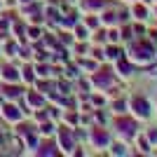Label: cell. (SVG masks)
<instances>
[{
    "mask_svg": "<svg viewBox=\"0 0 157 157\" xmlns=\"http://www.w3.org/2000/svg\"><path fill=\"white\" fill-rule=\"evenodd\" d=\"M152 49L150 45H143V42H136V45L131 47V59H136V61H150L152 59Z\"/></svg>",
    "mask_w": 157,
    "mask_h": 157,
    "instance_id": "cell-1",
    "label": "cell"
},
{
    "mask_svg": "<svg viewBox=\"0 0 157 157\" xmlns=\"http://www.w3.org/2000/svg\"><path fill=\"white\" fill-rule=\"evenodd\" d=\"M131 105H134V110H136V115H141V117H148L150 115V108H148V101H143L141 96H136L134 101H131Z\"/></svg>",
    "mask_w": 157,
    "mask_h": 157,
    "instance_id": "cell-2",
    "label": "cell"
},
{
    "mask_svg": "<svg viewBox=\"0 0 157 157\" xmlns=\"http://www.w3.org/2000/svg\"><path fill=\"white\" fill-rule=\"evenodd\" d=\"M2 113H5V117H7V120H14V122L21 117V113L17 110L14 105H5V108H2Z\"/></svg>",
    "mask_w": 157,
    "mask_h": 157,
    "instance_id": "cell-3",
    "label": "cell"
},
{
    "mask_svg": "<svg viewBox=\"0 0 157 157\" xmlns=\"http://www.w3.org/2000/svg\"><path fill=\"white\" fill-rule=\"evenodd\" d=\"M94 141H96L98 145H105V143H108V134H105L103 129H96V131H94Z\"/></svg>",
    "mask_w": 157,
    "mask_h": 157,
    "instance_id": "cell-4",
    "label": "cell"
},
{
    "mask_svg": "<svg viewBox=\"0 0 157 157\" xmlns=\"http://www.w3.org/2000/svg\"><path fill=\"white\" fill-rule=\"evenodd\" d=\"M2 78L5 80H19V75H17V71H14V68H5V71H2Z\"/></svg>",
    "mask_w": 157,
    "mask_h": 157,
    "instance_id": "cell-5",
    "label": "cell"
},
{
    "mask_svg": "<svg viewBox=\"0 0 157 157\" xmlns=\"http://www.w3.org/2000/svg\"><path fill=\"white\" fill-rule=\"evenodd\" d=\"M61 143H63L66 150H71V145H73V143H71V136H68V131H66V129L61 131Z\"/></svg>",
    "mask_w": 157,
    "mask_h": 157,
    "instance_id": "cell-6",
    "label": "cell"
},
{
    "mask_svg": "<svg viewBox=\"0 0 157 157\" xmlns=\"http://www.w3.org/2000/svg\"><path fill=\"white\" fill-rule=\"evenodd\" d=\"M28 103H33V105H42V96H38V94H28Z\"/></svg>",
    "mask_w": 157,
    "mask_h": 157,
    "instance_id": "cell-7",
    "label": "cell"
},
{
    "mask_svg": "<svg viewBox=\"0 0 157 157\" xmlns=\"http://www.w3.org/2000/svg\"><path fill=\"white\" fill-rule=\"evenodd\" d=\"M19 92H21L19 87H5V94H7V96H17Z\"/></svg>",
    "mask_w": 157,
    "mask_h": 157,
    "instance_id": "cell-8",
    "label": "cell"
},
{
    "mask_svg": "<svg viewBox=\"0 0 157 157\" xmlns=\"http://www.w3.org/2000/svg\"><path fill=\"white\" fill-rule=\"evenodd\" d=\"M120 127H122V131H127V134L134 131V124H131V122H120Z\"/></svg>",
    "mask_w": 157,
    "mask_h": 157,
    "instance_id": "cell-9",
    "label": "cell"
},
{
    "mask_svg": "<svg viewBox=\"0 0 157 157\" xmlns=\"http://www.w3.org/2000/svg\"><path fill=\"white\" fill-rule=\"evenodd\" d=\"M134 12H136V17H138V19H143L145 14H148V12H145V7H136Z\"/></svg>",
    "mask_w": 157,
    "mask_h": 157,
    "instance_id": "cell-10",
    "label": "cell"
},
{
    "mask_svg": "<svg viewBox=\"0 0 157 157\" xmlns=\"http://www.w3.org/2000/svg\"><path fill=\"white\" fill-rule=\"evenodd\" d=\"M52 129H54L52 124H42V134H52Z\"/></svg>",
    "mask_w": 157,
    "mask_h": 157,
    "instance_id": "cell-11",
    "label": "cell"
},
{
    "mask_svg": "<svg viewBox=\"0 0 157 157\" xmlns=\"http://www.w3.org/2000/svg\"><path fill=\"white\" fill-rule=\"evenodd\" d=\"M138 145H141L143 150H148V141H145V138H138Z\"/></svg>",
    "mask_w": 157,
    "mask_h": 157,
    "instance_id": "cell-12",
    "label": "cell"
},
{
    "mask_svg": "<svg viewBox=\"0 0 157 157\" xmlns=\"http://www.w3.org/2000/svg\"><path fill=\"white\" fill-rule=\"evenodd\" d=\"M115 108H117V113H124V103H122V101H117V103H115Z\"/></svg>",
    "mask_w": 157,
    "mask_h": 157,
    "instance_id": "cell-13",
    "label": "cell"
}]
</instances>
